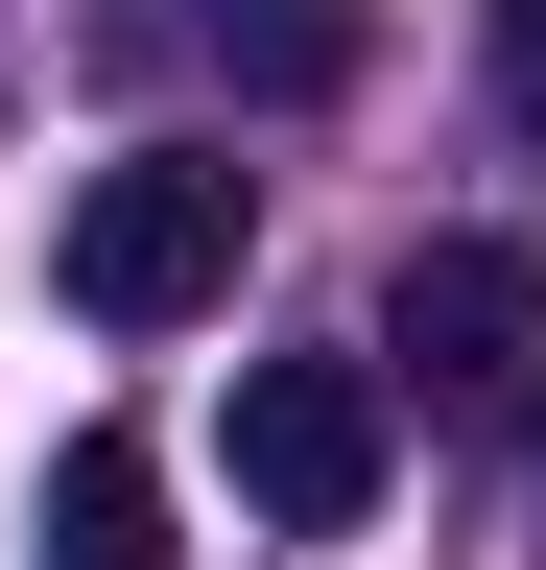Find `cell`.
<instances>
[{"label": "cell", "mask_w": 546, "mask_h": 570, "mask_svg": "<svg viewBox=\"0 0 546 570\" xmlns=\"http://www.w3.org/2000/svg\"><path fill=\"white\" fill-rule=\"evenodd\" d=\"M238 238H261V214H238L215 142H119V167L72 190V238H48V262H72L96 333H190V309H238Z\"/></svg>", "instance_id": "6da1fadb"}, {"label": "cell", "mask_w": 546, "mask_h": 570, "mask_svg": "<svg viewBox=\"0 0 546 570\" xmlns=\"http://www.w3.org/2000/svg\"><path fill=\"white\" fill-rule=\"evenodd\" d=\"M215 71H238L261 119H309V96L380 71V0H215Z\"/></svg>", "instance_id": "277c9868"}, {"label": "cell", "mask_w": 546, "mask_h": 570, "mask_svg": "<svg viewBox=\"0 0 546 570\" xmlns=\"http://www.w3.org/2000/svg\"><path fill=\"white\" fill-rule=\"evenodd\" d=\"M238 499L286 547L357 523V499H380V356H261V381H238Z\"/></svg>", "instance_id": "3957f363"}, {"label": "cell", "mask_w": 546, "mask_h": 570, "mask_svg": "<svg viewBox=\"0 0 546 570\" xmlns=\"http://www.w3.org/2000/svg\"><path fill=\"white\" fill-rule=\"evenodd\" d=\"M499 24V96H523V142H546V0H475Z\"/></svg>", "instance_id": "8992f818"}, {"label": "cell", "mask_w": 546, "mask_h": 570, "mask_svg": "<svg viewBox=\"0 0 546 570\" xmlns=\"http://www.w3.org/2000/svg\"><path fill=\"white\" fill-rule=\"evenodd\" d=\"M380 381H428L451 428L546 452V262H523V238H404V285H380Z\"/></svg>", "instance_id": "7a4b0ae2"}, {"label": "cell", "mask_w": 546, "mask_h": 570, "mask_svg": "<svg viewBox=\"0 0 546 570\" xmlns=\"http://www.w3.org/2000/svg\"><path fill=\"white\" fill-rule=\"evenodd\" d=\"M48 570H167V475H143V428H72V452H48Z\"/></svg>", "instance_id": "5b68a950"}]
</instances>
